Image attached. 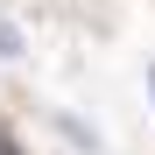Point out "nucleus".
<instances>
[{
	"instance_id": "f257e3e1",
	"label": "nucleus",
	"mask_w": 155,
	"mask_h": 155,
	"mask_svg": "<svg viewBox=\"0 0 155 155\" xmlns=\"http://www.w3.org/2000/svg\"><path fill=\"white\" fill-rule=\"evenodd\" d=\"M14 49H21V35L7 28V21H0V57H14Z\"/></svg>"
},
{
	"instance_id": "f03ea898",
	"label": "nucleus",
	"mask_w": 155,
	"mask_h": 155,
	"mask_svg": "<svg viewBox=\"0 0 155 155\" xmlns=\"http://www.w3.org/2000/svg\"><path fill=\"white\" fill-rule=\"evenodd\" d=\"M0 155H21V148H14V141H7V134H0Z\"/></svg>"
},
{
	"instance_id": "7ed1b4c3",
	"label": "nucleus",
	"mask_w": 155,
	"mask_h": 155,
	"mask_svg": "<svg viewBox=\"0 0 155 155\" xmlns=\"http://www.w3.org/2000/svg\"><path fill=\"white\" fill-rule=\"evenodd\" d=\"M148 92H155V71H148Z\"/></svg>"
}]
</instances>
